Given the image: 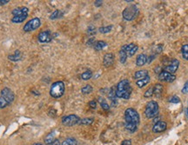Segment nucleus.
I'll list each match as a JSON object with an SVG mask.
<instances>
[{"instance_id":"nucleus-43","label":"nucleus","mask_w":188,"mask_h":145,"mask_svg":"<svg viewBox=\"0 0 188 145\" xmlns=\"http://www.w3.org/2000/svg\"><path fill=\"white\" fill-rule=\"evenodd\" d=\"M51 145H61V144H60V142H59L58 139H55V141H54Z\"/></svg>"},{"instance_id":"nucleus-37","label":"nucleus","mask_w":188,"mask_h":145,"mask_svg":"<svg viewBox=\"0 0 188 145\" xmlns=\"http://www.w3.org/2000/svg\"><path fill=\"white\" fill-rule=\"evenodd\" d=\"M181 92H182L183 94H187L188 93V80L185 83L183 88H182V90H181Z\"/></svg>"},{"instance_id":"nucleus-3","label":"nucleus","mask_w":188,"mask_h":145,"mask_svg":"<svg viewBox=\"0 0 188 145\" xmlns=\"http://www.w3.org/2000/svg\"><path fill=\"white\" fill-rule=\"evenodd\" d=\"M66 91V85L63 81H57L51 84L50 88V95L53 98H60Z\"/></svg>"},{"instance_id":"nucleus-44","label":"nucleus","mask_w":188,"mask_h":145,"mask_svg":"<svg viewBox=\"0 0 188 145\" xmlns=\"http://www.w3.org/2000/svg\"><path fill=\"white\" fill-rule=\"evenodd\" d=\"M186 116H187V118H188V107L186 108Z\"/></svg>"},{"instance_id":"nucleus-16","label":"nucleus","mask_w":188,"mask_h":145,"mask_svg":"<svg viewBox=\"0 0 188 145\" xmlns=\"http://www.w3.org/2000/svg\"><path fill=\"white\" fill-rule=\"evenodd\" d=\"M149 76V73H148V70H138L135 72L134 74V78L138 80H141V79H144L146 77H147Z\"/></svg>"},{"instance_id":"nucleus-39","label":"nucleus","mask_w":188,"mask_h":145,"mask_svg":"<svg viewBox=\"0 0 188 145\" xmlns=\"http://www.w3.org/2000/svg\"><path fill=\"white\" fill-rule=\"evenodd\" d=\"M89 106H90L92 109H96L97 102L95 100H92L91 102H89Z\"/></svg>"},{"instance_id":"nucleus-6","label":"nucleus","mask_w":188,"mask_h":145,"mask_svg":"<svg viewBox=\"0 0 188 145\" xmlns=\"http://www.w3.org/2000/svg\"><path fill=\"white\" fill-rule=\"evenodd\" d=\"M145 114L147 118H154L158 114V104L155 101H150L148 102L146 106Z\"/></svg>"},{"instance_id":"nucleus-38","label":"nucleus","mask_w":188,"mask_h":145,"mask_svg":"<svg viewBox=\"0 0 188 145\" xmlns=\"http://www.w3.org/2000/svg\"><path fill=\"white\" fill-rule=\"evenodd\" d=\"M87 45H93L94 46V45L96 44V42H95V38L94 37H91V38H89V40L87 41Z\"/></svg>"},{"instance_id":"nucleus-21","label":"nucleus","mask_w":188,"mask_h":145,"mask_svg":"<svg viewBox=\"0 0 188 145\" xmlns=\"http://www.w3.org/2000/svg\"><path fill=\"white\" fill-rule=\"evenodd\" d=\"M98 104H100V106H101L103 110H110V105L108 104V103H107L106 100L104 97H102V96H98Z\"/></svg>"},{"instance_id":"nucleus-14","label":"nucleus","mask_w":188,"mask_h":145,"mask_svg":"<svg viewBox=\"0 0 188 145\" xmlns=\"http://www.w3.org/2000/svg\"><path fill=\"white\" fill-rule=\"evenodd\" d=\"M11 14L13 16H21L26 15V14H29V9L26 7V6H21V7H18L13 9L11 11Z\"/></svg>"},{"instance_id":"nucleus-29","label":"nucleus","mask_w":188,"mask_h":145,"mask_svg":"<svg viewBox=\"0 0 188 145\" xmlns=\"http://www.w3.org/2000/svg\"><path fill=\"white\" fill-rule=\"evenodd\" d=\"M125 128L130 132H135L138 129V125L133 124V123H125Z\"/></svg>"},{"instance_id":"nucleus-18","label":"nucleus","mask_w":188,"mask_h":145,"mask_svg":"<svg viewBox=\"0 0 188 145\" xmlns=\"http://www.w3.org/2000/svg\"><path fill=\"white\" fill-rule=\"evenodd\" d=\"M28 17V14H26V15H21V16H13L11 18L10 21L13 23V24H21L23 22H25L26 20Z\"/></svg>"},{"instance_id":"nucleus-15","label":"nucleus","mask_w":188,"mask_h":145,"mask_svg":"<svg viewBox=\"0 0 188 145\" xmlns=\"http://www.w3.org/2000/svg\"><path fill=\"white\" fill-rule=\"evenodd\" d=\"M108 97L110 98V100L112 101V106H116L118 104L117 101V96H116V89L115 88H111V90L108 93Z\"/></svg>"},{"instance_id":"nucleus-36","label":"nucleus","mask_w":188,"mask_h":145,"mask_svg":"<svg viewBox=\"0 0 188 145\" xmlns=\"http://www.w3.org/2000/svg\"><path fill=\"white\" fill-rule=\"evenodd\" d=\"M87 33H88L89 35H94V34L96 33V28H95L93 25L89 26V28H88V30H87Z\"/></svg>"},{"instance_id":"nucleus-34","label":"nucleus","mask_w":188,"mask_h":145,"mask_svg":"<svg viewBox=\"0 0 188 145\" xmlns=\"http://www.w3.org/2000/svg\"><path fill=\"white\" fill-rule=\"evenodd\" d=\"M168 101L172 104H178V103H180V98L178 96H173L168 99Z\"/></svg>"},{"instance_id":"nucleus-31","label":"nucleus","mask_w":188,"mask_h":145,"mask_svg":"<svg viewBox=\"0 0 188 145\" xmlns=\"http://www.w3.org/2000/svg\"><path fill=\"white\" fill-rule=\"evenodd\" d=\"M63 15V13H62L61 11L59 10H55L52 13H51V15H50V19H51V20H54V19H57V18H60L61 16Z\"/></svg>"},{"instance_id":"nucleus-20","label":"nucleus","mask_w":188,"mask_h":145,"mask_svg":"<svg viewBox=\"0 0 188 145\" xmlns=\"http://www.w3.org/2000/svg\"><path fill=\"white\" fill-rule=\"evenodd\" d=\"M163 93V85L160 84H156L153 86V95L156 96L157 97L161 96Z\"/></svg>"},{"instance_id":"nucleus-42","label":"nucleus","mask_w":188,"mask_h":145,"mask_svg":"<svg viewBox=\"0 0 188 145\" xmlns=\"http://www.w3.org/2000/svg\"><path fill=\"white\" fill-rule=\"evenodd\" d=\"M9 3V0H0V5H5Z\"/></svg>"},{"instance_id":"nucleus-19","label":"nucleus","mask_w":188,"mask_h":145,"mask_svg":"<svg viewBox=\"0 0 188 145\" xmlns=\"http://www.w3.org/2000/svg\"><path fill=\"white\" fill-rule=\"evenodd\" d=\"M8 58H9V60L10 61L18 62V61L21 60V58H22V53H21L20 50H16L15 52H14V54L8 56Z\"/></svg>"},{"instance_id":"nucleus-32","label":"nucleus","mask_w":188,"mask_h":145,"mask_svg":"<svg viewBox=\"0 0 188 145\" xmlns=\"http://www.w3.org/2000/svg\"><path fill=\"white\" fill-rule=\"evenodd\" d=\"M127 57H127V54L122 49L119 50V61H120L121 64H125V63L126 62Z\"/></svg>"},{"instance_id":"nucleus-40","label":"nucleus","mask_w":188,"mask_h":145,"mask_svg":"<svg viewBox=\"0 0 188 145\" xmlns=\"http://www.w3.org/2000/svg\"><path fill=\"white\" fill-rule=\"evenodd\" d=\"M121 145H132V141L130 139H126V140H124L122 142Z\"/></svg>"},{"instance_id":"nucleus-1","label":"nucleus","mask_w":188,"mask_h":145,"mask_svg":"<svg viewBox=\"0 0 188 145\" xmlns=\"http://www.w3.org/2000/svg\"><path fill=\"white\" fill-rule=\"evenodd\" d=\"M132 88L128 79H123L116 86V96L118 98L129 99L132 94Z\"/></svg>"},{"instance_id":"nucleus-28","label":"nucleus","mask_w":188,"mask_h":145,"mask_svg":"<svg viewBox=\"0 0 188 145\" xmlns=\"http://www.w3.org/2000/svg\"><path fill=\"white\" fill-rule=\"evenodd\" d=\"M92 76V70H86L85 72H83L81 74V78L83 80L87 81L89 79H91Z\"/></svg>"},{"instance_id":"nucleus-10","label":"nucleus","mask_w":188,"mask_h":145,"mask_svg":"<svg viewBox=\"0 0 188 145\" xmlns=\"http://www.w3.org/2000/svg\"><path fill=\"white\" fill-rule=\"evenodd\" d=\"M158 79L162 82H166V83H172L176 79V76L171 74L166 70L160 71V73L158 74Z\"/></svg>"},{"instance_id":"nucleus-23","label":"nucleus","mask_w":188,"mask_h":145,"mask_svg":"<svg viewBox=\"0 0 188 145\" xmlns=\"http://www.w3.org/2000/svg\"><path fill=\"white\" fill-rule=\"evenodd\" d=\"M54 141H55V131H52L51 133H49L45 138V143L48 145L51 144Z\"/></svg>"},{"instance_id":"nucleus-11","label":"nucleus","mask_w":188,"mask_h":145,"mask_svg":"<svg viewBox=\"0 0 188 145\" xmlns=\"http://www.w3.org/2000/svg\"><path fill=\"white\" fill-rule=\"evenodd\" d=\"M178 66H179V61L178 59L174 58V59H173V60L170 62L169 65L165 67V70L174 75V73L178 70Z\"/></svg>"},{"instance_id":"nucleus-2","label":"nucleus","mask_w":188,"mask_h":145,"mask_svg":"<svg viewBox=\"0 0 188 145\" xmlns=\"http://www.w3.org/2000/svg\"><path fill=\"white\" fill-rule=\"evenodd\" d=\"M15 99L14 92L8 87H5L0 91V109H5L10 105Z\"/></svg>"},{"instance_id":"nucleus-13","label":"nucleus","mask_w":188,"mask_h":145,"mask_svg":"<svg viewBox=\"0 0 188 145\" xmlns=\"http://www.w3.org/2000/svg\"><path fill=\"white\" fill-rule=\"evenodd\" d=\"M114 60H115V57L112 53H106L103 58V65L108 68L114 64Z\"/></svg>"},{"instance_id":"nucleus-17","label":"nucleus","mask_w":188,"mask_h":145,"mask_svg":"<svg viewBox=\"0 0 188 145\" xmlns=\"http://www.w3.org/2000/svg\"><path fill=\"white\" fill-rule=\"evenodd\" d=\"M147 63V57L145 54H139L136 58V65L138 67H141Z\"/></svg>"},{"instance_id":"nucleus-33","label":"nucleus","mask_w":188,"mask_h":145,"mask_svg":"<svg viewBox=\"0 0 188 145\" xmlns=\"http://www.w3.org/2000/svg\"><path fill=\"white\" fill-rule=\"evenodd\" d=\"M93 123V118L91 117H86V118H83L79 122V124L81 125H90Z\"/></svg>"},{"instance_id":"nucleus-45","label":"nucleus","mask_w":188,"mask_h":145,"mask_svg":"<svg viewBox=\"0 0 188 145\" xmlns=\"http://www.w3.org/2000/svg\"><path fill=\"white\" fill-rule=\"evenodd\" d=\"M34 145H43V144H41V143H35Z\"/></svg>"},{"instance_id":"nucleus-9","label":"nucleus","mask_w":188,"mask_h":145,"mask_svg":"<svg viewBox=\"0 0 188 145\" xmlns=\"http://www.w3.org/2000/svg\"><path fill=\"white\" fill-rule=\"evenodd\" d=\"M38 40L39 43L46 44V43H50L52 40V36L50 30H44L41 31L38 36Z\"/></svg>"},{"instance_id":"nucleus-30","label":"nucleus","mask_w":188,"mask_h":145,"mask_svg":"<svg viewBox=\"0 0 188 145\" xmlns=\"http://www.w3.org/2000/svg\"><path fill=\"white\" fill-rule=\"evenodd\" d=\"M113 26L112 25H108V26H104V27H100L98 29V31L102 33V34H106V33H109L111 30H112Z\"/></svg>"},{"instance_id":"nucleus-8","label":"nucleus","mask_w":188,"mask_h":145,"mask_svg":"<svg viewBox=\"0 0 188 145\" xmlns=\"http://www.w3.org/2000/svg\"><path fill=\"white\" fill-rule=\"evenodd\" d=\"M80 117L78 116L75 115V114H71V115H68L64 116L62 118V123L65 125V126H68V127H71V126H74L76 124H79V122H80Z\"/></svg>"},{"instance_id":"nucleus-4","label":"nucleus","mask_w":188,"mask_h":145,"mask_svg":"<svg viewBox=\"0 0 188 145\" xmlns=\"http://www.w3.org/2000/svg\"><path fill=\"white\" fill-rule=\"evenodd\" d=\"M125 123L138 125L140 123V116L138 111L132 108H128L125 110Z\"/></svg>"},{"instance_id":"nucleus-25","label":"nucleus","mask_w":188,"mask_h":145,"mask_svg":"<svg viewBox=\"0 0 188 145\" xmlns=\"http://www.w3.org/2000/svg\"><path fill=\"white\" fill-rule=\"evenodd\" d=\"M181 54L185 60L188 61V44L182 45L181 47Z\"/></svg>"},{"instance_id":"nucleus-41","label":"nucleus","mask_w":188,"mask_h":145,"mask_svg":"<svg viewBox=\"0 0 188 145\" xmlns=\"http://www.w3.org/2000/svg\"><path fill=\"white\" fill-rule=\"evenodd\" d=\"M102 5H103V1H102V0H97V1L94 2V5H95L96 7H99V6H101Z\"/></svg>"},{"instance_id":"nucleus-12","label":"nucleus","mask_w":188,"mask_h":145,"mask_svg":"<svg viewBox=\"0 0 188 145\" xmlns=\"http://www.w3.org/2000/svg\"><path fill=\"white\" fill-rule=\"evenodd\" d=\"M166 127H167V124H166V122L158 121V122H156L155 124L153 125V131L154 133H161V132L166 130Z\"/></svg>"},{"instance_id":"nucleus-26","label":"nucleus","mask_w":188,"mask_h":145,"mask_svg":"<svg viewBox=\"0 0 188 145\" xmlns=\"http://www.w3.org/2000/svg\"><path fill=\"white\" fill-rule=\"evenodd\" d=\"M92 90H93V88H92V85L86 84V85H85V86L82 88L81 92L83 93V94H85V95H88V94L92 93Z\"/></svg>"},{"instance_id":"nucleus-22","label":"nucleus","mask_w":188,"mask_h":145,"mask_svg":"<svg viewBox=\"0 0 188 145\" xmlns=\"http://www.w3.org/2000/svg\"><path fill=\"white\" fill-rule=\"evenodd\" d=\"M150 81H151V78H150V76H148L147 77H146V78H144V79L138 80L137 82H136V84H137L138 88H143V87L146 86V85L150 83Z\"/></svg>"},{"instance_id":"nucleus-5","label":"nucleus","mask_w":188,"mask_h":145,"mask_svg":"<svg viewBox=\"0 0 188 145\" xmlns=\"http://www.w3.org/2000/svg\"><path fill=\"white\" fill-rule=\"evenodd\" d=\"M138 14V8L137 7V5H135L127 6L122 12L123 18L126 21L133 20L137 17Z\"/></svg>"},{"instance_id":"nucleus-7","label":"nucleus","mask_w":188,"mask_h":145,"mask_svg":"<svg viewBox=\"0 0 188 145\" xmlns=\"http://www.w3.org/2000/svg\"><path fill=\"white\" fill-rule=\"evenodd\" d=\"M41 26V20L38 18H31L28 22H26L25 24L24 27H23V30L25 32H30V31H33L38 29Z\"/></svg>"},{"instance_id":"nucleus-35","label":"nucleus","mask_w":188,"mask_h":145,"mask_svg":"<svg viewBox=\"0 0 188 145\" xmlns=\"http://www.w3.org/2000/svg\"><path fill=\"white\" fill-rule=\"evenodd\" d=\"M153 96V86H152L151 88H149L144 94V96L145 97H151Z\"/></svg>"},{"instance_id":"nucleus-27","label":"nucleus","mask_w":188,"mask_h":145,"mask_svg":"<svg viewBox=\"0 0 188 145\" xmlns=\"http://www.w3.org/2000/svg\"><path fill=\"white\" fill-rule=\"evenodd\" d=\"M78 144V142L75 138L73 137H69V138H66V140L62 143L61 145H77Z\"/></svg>"},{"instance_id":"nucleus-24","label":"nucleus","mask_w":188,"mask_h":145,"mask_svg":"<svg viewBox=\"0 0 188 145\" xmlns=\"http://www.w3.org/2000/svg\"><path fill=\"white\" fill-rule=\"evenodd\" d=\"M106 46H107L106 42L102 40L97 41L96 44L94 45V49L96 50H98V51H99V50H102L103 49H105Z\"/></svg>"}]
</instances>
